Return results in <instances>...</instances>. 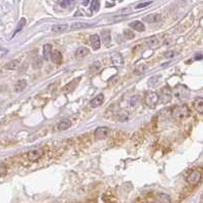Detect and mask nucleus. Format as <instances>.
Returning a JSON list of instances; mask_svg holds the SVG:
<instances>
[{"mask_svg":"<svg viewBox=\"0 0 203 203\" xmlns=\"http://www.w3.org/2000/svg\"><path fill=\"white\" fill-rule=\"evenodd\" d=\"M158 102H160V94L154 93V91H149L144 97V104L146 107L151 108V109H154L157 107Z\"/></svg>","mask_w":203,"mask_h":203,"instance_id":"1","label":"nucleus"},{"mask_svg":"<svg viewBox=\"0 0 203 203\" xmlns=\"http://www.w3.org/2000/svg\"><path fill=\"white\" fill-rule=\"evenodd\" d=\"M190 114V111H189L188 107L185 105L179 106V107H176L172 112V116H173L174 119L176 120H183V119L187 118Z\"/></svg>","mask_w":203,"mask_h":203,"instance_id":"2","label":"nucleus"},{"mask_svg":"<svg viewBox=\"0 0 203 203\" xmlns=\"http://www.w3.org/2000/svg\"><path fill=\"white\" fill-rule=\"evenodd\" d=\"M109 134H110V129L108 127H104V126L97 128L94 133V139L96 140H104L109 136Z\"/></svg>","mask_w":203,"mask_h":203,"instance_id":"3","label":"nucleus"},{"mask_svg":"<svg viewBox=\"0 0 203 203\" xmlns=\"http://www.w3.org/2000/svg\"><path fill=\"white\" fill-rule=\"evenodd\" d=\"M201 178H202L201 172L193 171V172H191V173L189 174V176L187 177V182H188V184H190L192 186H195L201 181Z\"/></svg>","mask_w":203,"mask_h":203,"instance_id":"4","label":"nucleus"},{"mask_svg":"<svg viewBox=\"0 0 203 203\" xmlns=\"http://www.w3.org/2000/svg\"><path fill=\"white\" fill-rule=\"evenodd\" d=\"M44 154V151L42 148H36V149H32L27 152V158L30 160V162H37L38 160L43 157Z\"/></svg>","mask_w":203,"mask_h":203,"instance_id":"5","label":"nucleus"},{"mask_svg":"<svg viewBox=\"0 0 203 203\" xmlns=\"http://www.w3.org/2000/svg\"><path fill=\"white\" fill-rule=\"evenodd\" d=\"M111 59H112V62H113L114 65H116V66H123L124 59H123V56L121 55V53L113 52L112 54H111Z\"/></svg>","mask_w":203,"mask_h":203,"instance_id":"6","label":"nucleus"},{"mask_svg":"<svg viewBox=\"0 0 203 203\" xmlns=\"http://www.w3.org/2000/svg\"><path fill=\"white\" fill-rule=\"evenodd\" d=\"M104 94H98L97 97H94V98L91 100L90 102V107L91 108H97V107H100L101 105H103V103H104Z\"/></svg>","mask_w":203,"mask_h":203,"instance_id":"7","label":"nucleus"},{"mask_svg":"<svg viewBox=\"0 0 203 203\" xmlns=\"http://www.w3.org/2000/svg\"><path fill=\"white\" fill-rule=\"evenodd\" d=\"M101 40L106 46H109L111 43V32L109 30H104L101 32Z\"/></svg>","mask_w":203,"mask_h":203,"instance_id":"8","label":"nucleus"},{"mask_svg":"<svg viewBox=\"0 0 203 203\" xmlns=\"http://www.w3.org/2000/svg\"><path fill=\"white\" fill-rule=\"evenodd\" d=\"M90 45L91 48L94 50H98L100 47H101V40H100L99 35H93L90 38Z\"/></svg>","mask_w":203,"mask_h":203,"instance_id":"9","label":"nucleus"},{"mask_svg":"<svg viewBox=\"0 0 203 203\" xmlns=\"http://www.w3.org/2000/svg\"><path fill=\"white\" fill-rule=\"evenodd\" d=\"M193 108L196 112L203 113V98H196L193 101Z\"/></svg>","mask_w":203,"mask_h":203,"instance_id":"10","label":"nucleus"},{"mask_svg":"<svg viewBox=\"0 0 203 203\" xmlns=\"http://www.w3.org/2000/svg\"><path fill=\"white\" fill-rule=\"evenodd\" d=\"M51 60L53 63L55 64H60L62 62V54H61L60 51H58V50H54V51L52 52V55H51Z\"/></svg>","mask_w":203,"mask_h":203,"instance_id":"11","label":"nucleus"},{"mask_svg":"<svg viewBox=\"0 0 203 203\" xmlns=\"http://www.w3.org/2000/svg\"><path fill=\"white\" fill-rule=\"evenodd\" d=\"M146 44L151 48H155V47H158L160 45V40L158 37H151L146 40Z\"/></svg>","mask_w":203,"mask_h":203,"instance_id":"12","label":"nucleus"},{"mask_svg":"<svg viewBox=\"0 0 203 203\" xmlns=\"http://www.w3.org/2000/svg\"><path fill=\"white\" fill-rule=\"evenodd\" d=\"M90 53V50H88L87 47H79L77 48V50L75 51V57L77 59H80V58L85 57L87 55Z\"/></svg>","mask_w":203,"mask_h":203,"instance_id":"13","label":"nucleus"},{"mask_svg":"<svg viewBox=\"0 0 203 203\" xmlns=\"http://www.w3.org/2000/svg\"><path fill=\"white\" fill-rule=\"evenodd\" d=\"M160 14H157V13H152V14H148V15L144 16L143 21H145V23H148V24H154V23H157V21H160Z\"/></svg>","mask_w":203,"mask_h":203,"instance_id":"14","label":"nucleus"},{"mask_svg":"<svg viewBox=\"0 0 203 203\" xmlns=\"http://www.w3.org/2000/svg\"><path fill=\"white\" fill-rule=\"evenodd\" d=\"M71 127V122L68 120V119H63V120H61L59 123H58V130H60V131H64V130H67L68 128Z\"/></svg>","mask_w":203,"mask_h":203,"instance_id":"15","label":"nucleus"},{"mask_svg":"<svg viewBox=\"0 0 203 203\" xmlns=\"http://www.w3.org/2000/svg\"><path fill=\"white\" fill-rule=\"evenodd\" d=\"M129 26L131 27L133 30H137V32H144V30H145V27H144V24L141 23V21H132V23H130Z\"/></svg>","mask_w":203,"mask_h":203,"instance_id":"16","label":"nucleus"},{"mask_svg":"<svg viewBox=\"0 0 203 203\" xmlns=\"http://www.w3.org/2000/svg\"><path fill=\"white\" fill-rule=\"evenodd\" d=\"M52 46L50 45V44H46V45H44L43 47V56H44V59L46 60H49L50 58H51V55H52Z\"/></svg>","mask_w":203,"mask_h":203,"instance_id":"17","label":"nucleus"},{"mask_svg":"<svg viewBox=\"0 0 203 203\" xmlns=\"http://www.w3.org/2000/svg\"><path fill=\"white\" fill-rule=\"evenodd\" d=\"M78 81H79V78L76 79V80L75 79L72 80V81L69 82L67 85H65V87H64L63 91H64V93H70V91H72L74 88L77 87V83H78Z\"/></svg>","mask_w":203,"mask_h":203,"instance_id":"18","label":"nucleus"},{"mask_svg":"<svg viewBox=\"0 0 203 203\" xmlns=\"http://www.w3.org/2000/svg\"><path fill=\"white\" fill-rule=\"evenodd\" d=\"M26 87H27V80L19 79L14 87V91L15 93H21V91L26 88Z\"/></svg>","mask_w":203,"mask_h":203,"instance_id":"19","label":"nucleus"},{"mask_svg":"<svg viewBox=\"0 0 203 203\" xmlns=\"http://www.w3.org/2000/svg\"><path fill=\"white\" fill-rule=\"evenodd\" d=\"M101 67H102L101 63L98 62V61L94 62V64H91V66L90 67V75H96V74H98L100 70H101Z\"/></svg>","mask_w":203,"mask_h":203,"instance_id":"20","label":"nucleus"},{"mask_svg":"<svg viewBox=\"0 0 203 203\" xmlns=\"http://www.w3.org/2000/svg\"><path fill=\"white\" fill-rule=\"evenodd\" d=\"M93 24H85V23H75L72 24L70 30H80V29H87V27H93Z\"/></svg>","mask_w":203,"mask_h":203,"instance_id":"21","label":"nucleus"},{"mask_svg":"<svg viewBox=\"0 0 203 203\" xmlns=\"http://www.w3.org/2000/svg\"><path fill=\"white\" fill-rule=\"evenodd\" d=\"M157 203H171V198L168 194L160 193L157 196Z\"/></svg>","mask_w":203,"mask_h":203,"instance_id":"22","label":"nucleus"},{"mask_svg":"<svg viewBox=\"0 0 203 203\" xmlns=\"http://www.w3.org/2000/svg\"><path fill=\"white\" fill-rule=\"evenodd\" d=\"M69 29L67 24H55L52 27V32L54 33H64Z\"/></svg>","mask_w":203,"mask_h":203,"instance_id":"23","label":"nucleus"},{"mask_svg":"<svg viewBox=\"0 0 203 203\" xmlns=\"http://www.w3.org/2000/svg\"><path fill=\"white\" fill-rule=\"evenodd\" d=\"M171 99H172V94L170 93V91L163 90L162 96H160V100H162V103H163V104L170 102L171 101Z\"/></svg>","mask_w":203,"mask_h":203,"instance_id":"24","label":"nucleus"},{"mask_svg":"<svg viewBox=\"0 0 203 203\" xmlns=\"http://www.w3.org/2000/svg\"><path fill=\"white\" fill-rule=\"evenodd\" d=\"M26 24H27V19L24 18V17L21 18V21H18L17 27H16V29H15V30H14V33H13V37H14V36H15L16 34H17V33H19L21 30L24 29V27L26 26Z\"/></svg>","mask_w":203,"mask_h":203,"instance_id":"25","label":"nucleus"},{"mask_svg":"<svg viewBox=\"0 0 203 203\" xmlns=\"http://www.w3.org/2000/svg\"><path fill=\"white\" fill-rule=\"evenodd\" d=\"M147 69V65L145 64H140V65H137L134 69V73L136 75H140V74L144 73V71H145Z\"/></svg>","mask_w":203,"mask_h":203,"instance_id":"26","label":"nucleus"},{"mask_svg":"<svg viewBox=\"0 0 203 203\" xmlns=\"http://www.w3.org/2000/svg\"><path fill=\"white\" fill-rule=\"evenodd\" d=\"M19 62H21V60H19V59H14V60L10 61V62H8L6 65H5V68H7V69H15L18 66Z\"/></svg>","mask_w":203,"mask_h":203,"instance_id":"27","label":"nucleus"},{"mask_svg":"<svg viewBox=\"0 0 203 203\" xmlns=\"http://www.w3.org/2000/svg\"><path fill=\"white\" fill-rule=\"evenodd\" d=\"M90 9L94 12L98 11V10L100 9V0H91Z\"/></svg>","mask_w":203,"mask_h":203,"instance_id":"28","label":"nucleus"},{"mask_svg":"<svg viewBox=\"0 0 203 203\" xmlns=\"http://www.w3.org/2000/svg\"><path fill=\"white\" fill-rule=\"evenodd\" d=\"M139 103H140V98L138 96H134V97H132V98L130 99V106L133 107V108L137 107Z\"/></svg>","mask_w":203,"mask_h":203,"instance_id":"29","label":"nucleus"},{"mask_svg":"<svg viewBox=\"0 0 203 203\" xmlns=\"http://www.w3.org/2000/svg\"><path fill=\"white\" fill-rule=\"evenodd\" d=\"M124 36L127 39H129V40H131V39H133V38L135 37L134 34L132 33V30H124Z\"/></svg>","mask_w":203,"mask_h":203,"instance_id":"30","label":"nucleus"},{"mask_svg":"<svg viewBox=\"0 0 203 203\" xmlns=\"http://www.w3.org/2000/svg\"><path fill=\"white\" fill-rule=\"evenodd\" d=\"M6 172H7V169L5 163L0 162V176H3V175L6 174Z\"/></svg>","mask_w":203,"mask_h":203,"instance_id":"31","label":"nucleus"},{"mask_svg":"<svg viewBox=\"0 0 203 203\" xmlns=\"http://www.w3.org/2000/svg\"><path fill=\"white\" fill-rule=\"evenodd\" d=\"M119 120L120 121H126L128 119V113L127 112H122L119 114Z\"/></svg>","mask_w":203,"mask_h":203,"instance_id":"32","label":"nucleus"},{"mask_svg":"<svg viewBox=\"0 0 203 203\" xmlns=\"http://www.w3.org/2000/svg\"><path fill=\"white\" fill-rule=\"evenodd\" d=\"M149 4H151V1H148V2H143V3H139L138 5H136V9H140V8H143V7H145V6H147V5H149Z\"/></svg>","mask_w":203,"mask_h":203,"instance_id":"33","label":"nucleus"},{"mask_svg":"<svg viewBox=\"0 0 203 203\" xmlns=\"http://www.w3.org/2000/svg\"><path fill=\"white\" fill-rule=\"evenodd\" d=\"M72 1H73V0H63V1L61 2V6H62V7H67V6H69V5L72 3Z\"/></svg>","mask_w":203,"mask_h":203,"instance_id":"34","label":"nucleus"},{"mask_svg":"<svg viewBox=\"0 0 203 203\" xmlns=\"http://www.w3.org/2000/svg\"><path fill=\"white\" fill-rule=\"evenodd\" d=\"M175 56V52L174 51H168L165 53V57L166 58H173Z\"/></svg>","mask_w":203,"mask_h":203,"instance_id":"35","label":"nucleus"},{"mask_svg":"<svg viewBox=\"0 0 203 203\" xmlns=\"http://www.w3.org/2000/svg\"><path fill=\"white\" fill-rule=\"evenodd\" d=\"M8 53V50L5 48H0V57H4Z\"/></svg>","mask_w":203,"mask_h":203,"instance_id":"36","label":"nucleus"}]
</instances>
